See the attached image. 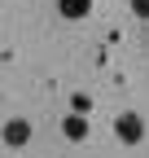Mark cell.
<instances>
[{"instance_id": "8992f818", "label": "cell", "mask_w": 149, "mask_h": 158, "mask_svg": "<svg viewBox=\"0 0 149 158\" xmlns=\"http://www.w3.org/2000/svg\"><path fill=\"white\" fill-rule=\"evenodd\" d=\"M132 13H136V18H145V22H149V0H132Z\"/></svg>"}, {"instance_id": "6da1fadb", "label": "cell", "mask_w": 149, "mask_h": 158, "mask_svg": "<svg viewBox=\"0 0 149 158\" xmlns=\"http://www.w3.org/2000/svg\"><path fill=\"white\" fill-rule=\"evenodd\" d=\"M114 136H119V145H140L145 141V118L140 114H119L114 118Z\"/></svg>"}, {"instance_id": "3957f363", "label": "cell", "mask_w": 149, "mask_h": 158, "mask_svg": "<svg viewBox=\"0 0 149 158\" xmlns=\"http://www.w3.org/2000/svg\"><path fill=\"white\" fill-rule=\"evenodd\" d=\"M0 136H5L9 149H22V145L31 141V123H26V118H9V123L0 127Z\"/></svg>"}, {"instance_id": "277c9868", "label": "cell", "mask_w": 149, "mask_h": 158, "mask_svg": "<svg viewBox=\"0 0 149 158\" xmlns=\"http://www.w3.org/2000/svg\"><path fill=\"white\" fill-rule=\"evenodd\" d=\"M57 13L66 18V22H83V18L92 13V0H57Z\"/></svg>"}, {"instance_id": "5b68a950", "label": "cell", "mask_w": 149, "mask_h": 158, "mask_svg": "<svg viewBox=\"0 0 149 158\" xmlns=\"http://www.w3.org/2000/svg\"><path fill=\"white\" fill-rule=\"evenodd\" d=\"M70 110H74V114H88V110H92V97H88V92H74V97H70Z\"/></svg>"}, {"instance_id": "7a4b0ae2", "label": "cell", "mask_w": 149, "mask_h": 158, "mask_svg": "<svg viewBox=\"0 0 149 158\" xmlns=\"http://www.w3.org/2000/svg\"><path fill=\"white\" fill-rule=\"evenodd\" d=\"M62 136H66L70 145H83L88 136H92V127H88V114H74V110H70V114L62 118Z\"/></svg>"}]
</instances>
